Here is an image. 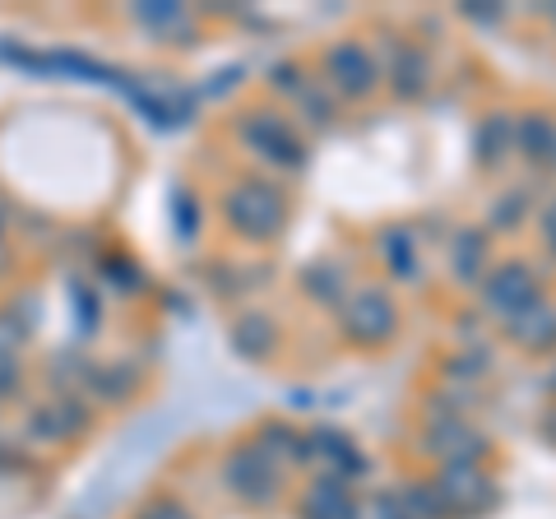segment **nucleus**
Instances as JSON below:
<instances>
[{
  "instance_id": "17",
  "label": "nucleus",
  "mask_w": 556,
  "mask_h": 519,
  "mask_svg": "<svg viewBox=\"0 0 556 519\" xmlns=\"http://www.w3.org/2000/svg\"><path fill=\"white\" fill-rule=\"evenodd\" d=\"M302 283H306V292H316V302H325V306L348 302V274L339 265H329V260H320L316 269H306Z\"/></svg>"
},
{
  "instance_id": "15",
  "label": "nucleus",
  "mask_w": 556,
  "mask_h": 519,
  "mask_svg": "<svg viewBox=\"0 0 556 519\" xmlns=\"http://www.w3.org/2000/svg\"><path fill=\"white\" fill-rule=\"evenodd\" d=\"M399 501V510H404V519H445L450 506H445V496L437 482H417V488H404L394 496Z\"/></svg>"
},
{
  "instance_id": "1",
  "label": "nucleus",
  "mask_w": 556,
  "mask_h": 519,
  "mask_svg": "<svg viewBox=\"0 0 556 519\" xmlns=\"http://www.w3.org/2000/svg\"><path fill=\"white\" fill-rule=\"evenodd\" d=\"M223 214H228L232 228L251 241H274L288 228L283 190L269 186V181H237L228 190V200H223Z\"/></svg>"
},
{
  "instance_id": "9",
  "label": "nucleus",
  "mask_w": 556,
  "mask_h": 519,
  "mask_svg": "<svg viewBox=\"0 0 556 519\" xmlns=\"http://www.w3.org/2000/svg\"><path fill=\"white\" fill-rule=\"evenodd\" d=\"M427 84H431V56L413 42H399L394 56H390V89L404 102H413V98L427 93Z\"/></svg>"
},
{
  "instance_id": "8",
  "label": "nucleus",
  "mask_w": 556,
  "mask_h": 519,
  "mask_svg": "<svg viewBox=\"0 0 556 519\" xmlns=\"http://www.w3.org/2000/svg\"><path fill=\"white\" fill-rule=\"evenodd\" d=\"M437 488H441L450 510H478V506L492 501V482L478 473V464H445Z\"/></svg>"
},
{
  "instance_id": "27",
  "label": "nucleus",
  "mask_w": 556,
  "mask_h": 519,
  "mask_svg": "<svg viewBox=\"0 0 556 519\" xmlns=\"http://www.w3.org/2000/svg\"><path fill=\"white\" fill-rule=\"evenodd\" d=\"M547 20H552V24H556V10H547Z\"/></svg>"
},
{
  "instance_id": "20",
  "label": "nucleus",
  "mask_w": 556,
  "mask_h": 519,
  "mask_svg": "<svg viewBox=\"0 0 556 519\" xmlns=\"http://www.w3.org/2000/svg\"><path fill=\"white\" fill-rule=\"evenodd\" d=\"M529 214V200H525V190H506L496 204H492V214H486V223H492L496 232H510L519 228V218Z\"/></svg>"
},
{
  "instance_id": "18",
  "label": "nucleus",
  "mask_w": 556,
  "mask_h": 519,
  "mask_svg": "<svg viewBox=\"0 0 556 519\" xmlns=\"http://www.w3.org/2000/svg\"><path fill=\"white\" fill-rule=\"evenodd\" d=\"M298 112L306 116V126L325 130V126H334L339 102L329 98V89H316V84H302V89H298Z\"/></svg>"
},
{
  "instance_id": "3",
  "label": "nucleus",
  "mask_w": 556,
  "mask_h": 519,
  "mask_svg": "<svg viewBox=\"0 0 556 519\" xmlns=\"http://www.w3.org/2000/svg\"><path fill=\"white\" fill-rule=\"evenodd\" d=\"M538 302H543L538 279H533L529 265H519V260H506V265L492 269L482 279V311L486 316H501L506 325H515L519 316H529Z\"/></svg>"
},
{
  "instance_id": "26",
  "label": "nucleus",
  "mask_w": 556,
  "mask_h": 519,
  "mask_svg": "<svg viewBox=\"0 0 556 519\" xmlns=\"http://www.w3.org/2000/svg\"><path fill=\"white\" fill-rule=\"evenodd\" d=\"M543 436H547V441H556V408H552L547 418H543Z\"/></svg>"
},
{
  "instance_id": "10",
  "label": "nucleus",
  "mask_w": 556,
  "mask_h": 519,
  "mask_svg": "<svg viewBox=\"0 0 556 519\" xmlns=\"http://www.w3.org/2000/svg\"><path fill=\"white\" fill-rule=\"evenodd\" d=\"M302 519H362L357 515V501H353V488L343 478H320L311 482V492L302 501Z\"/></svg>"
},
{
  "instance_id": "19",
  "label": "nucleus",
  "mask_w": 556,
  "mask_h": 519,
  "mask_svg": "<svg viewBox=\"0 0 556 519\" xmlns=\"http://www.w3.org/2000/svg\"><path fill=\"white\" fill-rule=\"evenodd\" d=\"M380 255L390 260V269L399 274V279H417V255H413L408 232H386L380 237Z\"/></svg>"
},
{
  "instance_id": "16",
  "label": "nucleus",
  "mask_w": 556,
  "mask_h": 519,
  "mask_svg": "<svg viewBox=\"0 0 556 519\" xmlns=\"http://www.w3.org/2000/svg\"><path fill=\"white\" fill-rule=\"evenodd\" d=\"M486 265V237L478 228H464L455 237V246H450V269L459 274V279H478Z\"/></svg>"
},
{
  "instance_id": "23",
  "label": "nucleus",
  "mask_w": 556,
  "mask_h": 519,
  "mask_svg": "<svg viewBox=\"0 0 556 519\" xmlns=\"http://www.w3.org/2000/svg\"><path fill=\"white\" fill-rule=\"evenodd\" d=\"M538 232H543L547 255H556V195L543 204V214H538Z\"/></svg>"
},
{
  "instance_id": "12",
  "label": "nucleus",
  "mask_w": 556,
  "mask_h": 519,
  "mask_svg": "<svg viewBox=\"0 0 556 519\" xmlns=\"http://www.w3.org/2000/svg\"><path fill=\"white\" fill-rule=\"evenodd\" d=\"M473 149H478V163L482 167H501L515 153V116H506V112H492L478 126V140H473Z\"/></svg>"
},
{
  "instance_id": "14",
  "label": "nucleus",
  "mask_w": 556,
  "mask_h": 519,
  "mask_svg": "<svg viewBox=\"0 0 556 519\" xmlns=\"http://www.w3.org/2000/svg\"><path fill=\"white\" fill-rule=\"evenodd\" d=\"M510 330H515V339L525 343V349H552V343H556V306L552 302H538L529 316H519L510 325Z\"/></svg>"
},
{
  "instance_id": "6",
  "label": "nucleus",
  "mask_w": 556,
  "mask_h": 519,
  "mask_svg": "<svg viewBox=\"0 0 556 519\" xmlns=\"http://www.w3.org/2000/svg\"><path fill=\"white\" fill-rule=\"evenodd\" d=\"M325 79H329V89H334L339 98H371L376 93V84H380V71H376V61H371V51L362 47V42H334L325 51Z\"/></svg>"
},
{
  "instance_id": "2",
  "label": "nucleus",
  "mask_w": 556,
  "mask_h": 519,
  "mask_svg": "<svg viewBox=\"0 0 556 519\" xmlns=\"http://www.w3.org/2000/svg\"><path fill=\"white\" fill-rule=\"evenodd\" d=\"M241 144H247L260 163H269L278 172H302L306 167V144L298 140V130L274 112H251L241 121Z\"/></svg>"
},
{
  "instance_id": "22",
  "label": "nucleus",
  "mask_w": 556,
  "mask_h": 519,
  "mask_svg": "<svg viewBox=\"0 0 556 519\" xmlns=\"http://www.w3.org/2000/svg\"><path fill=\"white\" fill-rule=\"evenodd\" d=\"M135 519H190V510L181 506V501H172V496H153Z\"/></svg>"
},
{
  "instance_id": "28",
  "label": "nucleus",
  "mask_w": 556,
  "mask_h": 519,
  "mask_svg": "<svg viewBox=\"0 0 556 519\" xmlns=\"http://www.w3.org/2000/svg\"><path fill=\"white\" fill-rule=\"evenodd\" d=\"M552 390H556V376H552Z\"/></svg>"
},
{
  "instance_id": "13",
  "label": "nucleus",
  "mask_w": 556,
  "mask_h": 519,
  "mask_svg": "<svg viewBox=\"0 0 556 519\" xmlns=\"http://www.w3.org/2000/svg\"><path fill=\"white\" fill-rule=\"evenodd\" d=\"M274 339H278L274 320H269V316H260V311H247V316L232 325V349H237L241 357H269Z\"/></svg>"
},
{
  "instance_id": "29",
  "label": "nucleus",
  "mask_w": 556,
  "mask_h": 519,
  "mask_svg": "<svg viewBox=\"0 0 556 519\" xmlns=\"http://www.w3.org/2000/svg\"><path fill=\"white\" fill-rule=\"evenodd\" d=\"M552 163H556V153H552Z\"/></svg>"
},
{
  "instance_id": "25",
  "label": "nucleus",
  "mask_w": 556,
  "mask_h": 519,
  "mask_svg": "<svg viewBox=\"0 0 556 519\" xmlns=\"http://www.w3.org/2000/svg\"><path fill=\"white\" fill-rule=\"evenodd\" d=\"M14 390V357H0V394Z\"/></svg>"
},
{
  "instance_id": "4",
  "label": "nucleus",
  "mask_w": 556,
  "mask_h": 519,
  "mask_svg": "<svg viewBox=\"0 0 556 519\" xmlns=\"http://www.w3.org/2000/svg\"><path fill=\"white\" fill-rule=\"evenodd\" d=\"M223 482H228V492L237 501H247V506H269L278 496V459L260 445H237L228 464H223Z\"/></svg>"
},
{
  "instance_id": "11",
  "label": "nucleus",
  "mask_w": 556,
  "mask_h": 519,
  "mask_svg": "<svg viewBox=\"0 0 556 519\" xmlns=\"http://www.w3.org/2000/svg\"><path fill=\"white\" fill-rule=\"evenodd\" d=\"M515 153H519L525 163H533V167L552 163V153H556V121H552L547 112L519 116V121H515Z\"/></svg>"
},
{
  "instance_id": "24",
  "label": "nucleus",
  "mask_w": 556,
  "mask_h": 519,
  "mask_svg": "<svg viewBox=\"0 0 556 519\" xmlns=\"http://www.w3.org/2000/svg\"><path fill=\"white\" fill-rule=\"evenodd\" d=\"M269 84H274V89H283V93H292V98H298V89H302V79H298V65H274V71H269Z\"/></svg>"
},
{
  "instance_id": "7",
  "label": "nucleus",
  "mask_w": 556,
  "mask_h": 519,
  "mask_svg": "<svg viewBox=\"0 0 556 519\" xmlns=\"http://www.w3.org/2000/svg\"><path fill=\"white\" fill-rule=\"evenodd\" d=\"M427 445H431V455H441L445 464H478L486 441L468 427L464 413H437V422L427 427Z\"/></svg>"
},
{
  "instance_id": "5",
  "label": "nucleus",
  "mask_w": 556,
  "mask_h": 519,
  "mask_svg": "<svg viewBox=\"0 0 556 519\" xmlns=\"http://www.w3.org/2000/svg\"><path fill=\"white\" fill-rule=\"evenodd\" d=\"M339 325L348 339L357 343H386L399 325V306L386 288H362V292H348V302L339 311Z\"/></svg>"
},
{
  "instance_id": "21",
  "label": "nucleus",
  "mask_w": 556,
  "mask_h": 519,
  "mask_svg": "<svg viewBox=\"0 0 556 519\" xmlns=\"http://www.w3.org/2000/svg\"><path fill=\"white\" fill-rule=\"evenodd\" d=\"M135 20H139V24L163 28V33H167V28H186V24H190V20H186V10H177V5H167V10H149V5H144V10H135Z\"/></svg>"
}]
</instances>
